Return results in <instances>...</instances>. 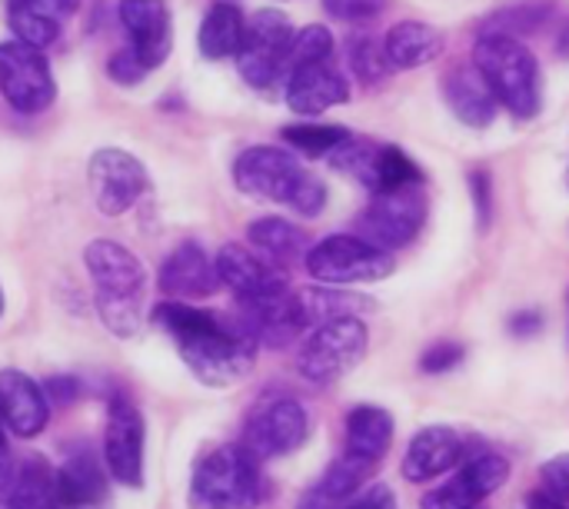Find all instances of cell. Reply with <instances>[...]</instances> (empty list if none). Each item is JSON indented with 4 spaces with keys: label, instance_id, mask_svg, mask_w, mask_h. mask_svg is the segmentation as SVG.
Segmentation results:
<instances>
[{
    "label": "cell",
    "instance_id": "6da1fadb",
    "mask_svg": "<svg viewBox=\"0 0 569 509\" xmlns=\"http://www.w3.org/2000/svg\"><path fill=\"white\" fill-rule=\"evenodd\" d=\"M153 323L177 343L190 373L213 390H227L253 370L260 340L247 317L223 320L197 307L160 303L153 310Z\"/></svg>",
    "mask_w": 569,
    "mask_h": 509
},
{
    "label": "cell",
    "instance_id": "7a4b0ae2",
    "mask_svg": "<svg viewBox=\"0 0 569 509\" xmlns=\"http://www.w3.org/2000/svg\"><path fill=\"white\" fill-rule=\"evenodd\" d=\"M83 267L97 287V313L117 340H130L143 327L147 270L117 240H93L83 250Z\"/></svg>",
    "mask_w": 569,
    "mask_h": 509
},
{
    "label": "cell",
    "instance_id": "3957f363",
    "mask_svg": "<svg viewBox=\"0 0 569 509\" xmlns=\"http://www.w3.org/2000/svg\"><path fill=\"white\" fill-rule=\"evenodd\" d=\"M233 183L253 200L283 203L300 217H317L327 207V187L283 147H247L233 160Z\"/></svg>",
    "mask_w": 569,
    "mask_h": 509
},
{
    "label": "cell",
    "instance_id": "277c9868",
    "mask_svg": "<svg viewBox=\"0 0 569 509\" xmlns=\"http://www.w3.org/2000/svg\"><path fill=\"white\" fill-rule=\"evenodd\" d=\"M473 63L487 77L497 103H503L517 120H533L543 107V77L533 50L503 30H490L473 47Z\"/></svg>",
    "mask_w": 569,
    "mask_h": 509
},
{
    "label": "cell",
    "instance_id": "5b68a950",
    "mask_svg": "<svg viewBox=\"0 0 569 509\" xmlns=\"http://www.w3.org/2000/svg\"><path fill=\"white\" fill-rule=\"evenodd\" d=\"M260 460L243 443L207 453L190 480V509H257L263 503Z\"/></svg>",
    "mask_w": 569,
    "mask_h": 509
},
{
    "label": "cell",
    "instance_id": "8992f818",
    "mask_svg": "<svg viewBox=\"0 0 569 509\" xmlns=\"http://www.w3.org/2000/svg\"><path fill=\"white\" fill-rule=\"evenodd\" d=\"M307 273L317 283L327 287H357V283H377L393 273V253L370 243L360 233H333L320 240L303 257Z\"/></svg>",
    "mask_w": 569,
    "mask_h": 509
},
{
    "label": "cell",
    "instance_id": "52a82bcc",
    "mask_svg": "<svg viewBox=\"0 0 569 509\" xmlns=\"http://www.w3.org/2000/svg\"><path fill=\"white\" fill-rule=\"evenodd\" d=\"M370 333L360 317H340L310 330L300 350V377L313 387H333L367 357Z\"/></svg>",
    "mask_w": 569,
    "mask_h": 509
},
{
    "label": "cell",
    "instance_id": "ba28073f",
    "mask_svg": "<svg viewBox=\"0 0 569 509\" xmlns=\"http://www.w3.org/2000/svg\"><path fill=\"white\" fill-rule=\"evenodd\" d=\"M293 37H297V30L287 20V13H280L273 7L250 13L243 43L237 50L240 77L257 90H270L280 80H287V60H290Z\"/></svg>",
    "mask_w": 569,
    "mask_h": 509
},
{
    "label": "cell",
    "instance_id": "9c48e42d",
    "mask_svg": "<svg viewBox=\"0 0 569 509\" xmlns=\"http://www.w3.org/2000/svg\"><path fill=\"white\" fill-rule=\"evenodd\" d=\"M327 160H330L333 170L360 180L373 193L423 183V170L397 143H373V140H363V137L350 133Z\"/></svg>",
    "mask_w": 569,
    "mask_h": 509
},
{
    "label": "cell",
    "instance_id": "30bf717a",
    "mask_svg": "<svg viewBox=\"0 0 569 509\" xmlns=\"http://www.w3.org/2000/svg\"><path fill=\"white\" fill-rule=\"evenodd\" d=\"M310 437V413L293 397L263 400L243 423V447L257 460H273L300 450Z\"/></svg>",
    "mask_w": 569,
    "mask_h": 509
},
{
    "label": "cell",
    "instance_id": "8fae6325",
    "mask_svg": "<svg viewBox=\"0 0 569 509\" xmlns=\"http://www.w3.org/2000/svg\"><path fill=\"white\" fill-rule=\"evenodd\" d=\"M0 93L17 113H43L57 97V80L43 50L23 40L0 43Z\"/></svg>",
    "mask_w": 569,
    "mask_h": 509
},
{
    "label": "cell",
    "instance_id": "7c38bea8",
    "mask_svg": "<svg viewBox=\"0 0 569 509\" xmlns=\"http://www.w3.org/2000/svg\"><path fill=\"white\" fill-rule=\"evenodd\" d=\"M87 183L93 207L103 217H120L150 190V173L133 153L120 147H100L87 163Z\"/></svg>",
    "mask_w": 569,
    "mask_h": 509
},
{
    "label": "cell",
    "instance_id": "4fadbf2b",
    "mask_svg": "<svg viewBox=\"0 0 569 509\" xmlns=\"http://www.w3.org/2000/svg\"><path fill=\"white\" fill-rule=\"evenodd\" d=\"M423 223H427V197L420 193V183H413V187L373 193V200L360 217V237H367L383 250H400L410 240H417Z\"/></svg>",
    "mask_w": 569,
    "mask_h": 509
},
{
    "label": "cell",
    "instance_id": "5bb4252c",
    "mask_svg": "<svg viewBox=\"0 0 569 509\" xmlns=\"http://www.w3.org/2000/svg\"><path fill=\"white\" fill-rule=\"evenodd\" d=\"M143 440L147 427L140 410L130 400H110L107 430H103V463L107 473L130 490L143 487Z\"/></svg>",
    "mask_w": 569,
    "mask_h": 509
},
{
    "label": "cell",
    "instance_id": "9a60e30c",
    "mask_svg": "<svg viewBox=\"0 0 569 509\" xmlns=\"http://www.w3.org/2000/svg\"><path fill=\"white\" fill-rule=\"evenodd\" d=\"M217 273H220V283L243 303H267L273 297H283L290 287H287V273L260 257V253H250L247 247L240 243H227L220 253H217Z\"/></svg>",
    "mask_w": 569,
    "mask_h": 509
},
{
    "label": "cell",
    "instance_id": "2e32d148",
    "mask_svg": "<svg viewBox=\"0 0 569 509\" xmlns=\"http://www.w3.org/2000/svg\"><path fill=\"white\" fill-rule=\"evenodd\" d=\"M283 83H287V107L297 117H320L330 107H340L350 100V83L333 67V60L293 67Z\"/></svg>",
    "mask_w": 569,
    "mask_h": 509
},
{
    "label": "cell",
    "instance_id": "e0dca14e",
    "mask_svg": "<svg viewBox=\"0 0 569 509\" xmlns=\"http://www.w3.org/2000/svg\"><path fill=\"white\" fill-rule=\"evenodd\" d=\"M117 13L140 60L150 70L160 67L173 47V17L167 0H120Z\"/></svg>",
    "mask_w": 569,
    "mask_h": 509
},
{
    "label": "cell",
    "instance_id": "ac0fdd59",
    "mask_svg": "<svg viewBox=\"0 0 569 509\" xmlns=\"http://www.w3.org/2000/svg\"><path fill=\"white\" fill-rule=\"evenodd\" d=\"M470 453V440L453 427H423L407 453H403V477L410 483H430L440 473L460 467Z\"/></svg>",
    "mask_w": 569,
    "mask_h": 509
},
{
    "label": "cell",
    "instance_id": "d6986e66",
    "mask_svg": "<svg viewBox=\"0 0 569 509\" xmlns=\"http://www.w3.org/2000/svg\"><path fill=\"white\" fill-rule=\"evenodd\" d=\"M160 290L167 297H180V300H203L213 297L220 290V273H217V260H210L203 253L200 243L187 240L180 243L160 267Z\"/></svg>",
    "mask_w": 569,
    "mask_h": 509
},
{
    "label": "cell",
    "instance_id": "ffe728a7",
    "mask_svg": "<svg viewBox=\"0 0 569 509\" xmlns=\"http://www.w3.org/2000/svg\"><path fill=\"white\" fill-rule=\"evenodd\" d=\"M0 417L10 433L37 437L50 420L47 390L20 370H0Z\"/></svg>",
    "mask_w": 569,
    "mask_h": 509
},
{
    "label": "cell",
    "instance_id": "44dd1931",
    "mask_svg": "<svg viewBox=\"0 0 569 509\" xmlns=\"http://www.w3.org/2000/svg\"><path fill=\"white\" fill-rule=\"evenodd\" d=\"M443 97L450 103V110L457 113V120H463L467 127H490L493 113H497V97L487 83V77L480 73L477 63H460L443 77Z\"/></svg>",
    "mask_w": 569,
    "mask_h": 509
},
{
    "label": "cell",
    "instance_id": "7402d4cb",
    "mask_svg": "<svg viewBox=\"0 0 569 509\" xmlns=\"http://www.w3.org/2000/svg\"><path fill=\"white\" fill-rule=\"evenodd\" d=\"M377 467L353 457V453H343L340 460H333L327 467V473L310 487V493L303 497L300 509H343L367 483V477L373 473Z\"/></svg>",
    "mask_w": 569,
    "mask_h": 509
},
{
    "label": "cell",
    "instance_id": "603a6c76",
    "mask_svg": "<svg viewBox=\"0 0 569 509\" xmlns=\"http://www.w3.org/2000/svg\"><path fill=\"white\" fill-rule=\"evenodd\" d=\"M383 50L393 70H417L433 63L443 53V37L423 20H400L387 30Z\"/></svg>",
    "mask_w": 569,
    "mask_h": 509
},
{
    "label": "cell",
    "instance_id": "cb8c5ba5",
    "mask_svg": "<svg viewBox=\"0 0 569 509\" xmlns=\"http://www.w3.org/2000/svg\"><path fill=\"white\" fill-rule=\"evenodd\" d=\"M393 433H397V423H393L390 410H383V407L360 403L347 413V453H353L373 467L390 453Z\"/></svg>",
    "mask_w": 569,
    "mask_h": 509
},
{
    "label": "cell",
    "instance_id": "d4e9b609",
    "mask_svg": "<svg viewBox=\"0 0 569 509\" xmlns=\"http://www.w3.org/2000/svg\"><path fill=\"white\" fill-rule=\"evenodd\" d=\"M297 307H300V317L307 323V330L320 327V323H330V320H340V317H360V313H370L377 310V300L373 297H363V293H350V290H340V287H307L297 293Z\"/></svg>",
    "mask_w": 569,
    "mask_h": 509
},
{
    "label": "cell",
    "instance_id": "484cf974",
    "mask_svg": "<svg viewBox=\"0 0 569 509\" xmlns=\"http://www.w3.org/2000/svg\"><path fill=\"white\" fill-rule=\"evenodd\" d=\"M53 477L60 503H100L107 497V463L90 450L67 457Z\"/></svg>",
    "mask_w": 569,
    "mask_h": 509
},
{
    "label": "cell",
    "instance_id": "4316f807",
    "mask_svg": "<svg viewBox=\"0 0 569 509\" xmlns=\"http://www.w3.org/2000/svg\"><path fill=\"white\" fill-rule=\"evenodd\" d=\"M243 30H247V17L240 13L237 3H213L200 23L197 47L207 60L237 57V50L243 43Z\"/></svg>",
    "mask_w": 569,
    "mask_h": 509
},
{
    "label": "cell",
    "instance_id": "83f0119b",
    "mask_svg": "<svg viewBox=\"0 0 569 509\" xmlns=\"http://www.w3.org/2000/svg\"><path fill=\"white\" fill-rule=\"evenodd\" d=\"M247 240L273 263H293L307 253V233L283 217H263L247 227Z\"/></svg>",
    "mask_w": 569,
    "mask_h": 509
},
{
    "label": "cell",
    "instance_id": "f1b7e54d",
    "mask_svg": "<svg viewBox=\"0 0 569 509\" xmlns=\"http://www.w3.org/2000/svg\"><path fill=\"white\" fill-rule=\"evenodd\" d=\"M3 500H7V509H57L60 497H57L53 470L40 457H30L27 463L17 467L13 487Z\"/></svg>",
    "mask_w": 569,
    "mask_h": 509
},
{
    "label": "cell",
    "instance_id": "f546056e",
    "mask_svg": "<svg viewBox=\"0 0 569 509\" xmlns=\"http://www.w3.org/2000/svg\"><path fill=\"white\" fill-rule=\"evenodd\" d=\"M280 137H283L287 147H293L303 157H330L350 137V130L337 127V123H303L300 120V123L283 127Z\"/></svg>",
    "mask_w": 569,
    "mask_h": 509
},
{
    "label": "cell",
    "instance_id": "4dcf8cb0",
    "mask_svg": "<svg viewBox=\"0 0 569 509\" xmlns=\"http://www.w3.org/2000/svg\"><path fill=\"white\" fill-rule=\"evenodd\" d=\"M347 63L353 70V77L363 83V87H377L387 80V73L393 70L390 60H387V50H383V40L380 37H350L347 43Z\"/></svg>",
    "mask_w": 569,
    "mask_h": 509
},
{
    "label": "cell",
    "instance_id": "1f68e13d",
    "mask_svg": "<svg viewBox=\"0 0 569 509\" xmlns=\"http://www.w3.org/2000/svg\"><path fill=\"white\" fill-rule=\"evenodd\" d=\"M7 23H10V30H13L17 40L30 43V47H37V50H47V47L60 37V20L30 10V7L20 3V0H7Z\"/></svg>",
    "mask_w": 569,
    "mask_h": 509
},
{
    "label": "cell",
    "instance_id": "d6a6232c",
    "mask_svg": "<svg viewBox=\"0 0 569 509\" xmlns=\"http://www.w3.org/2000/svg\"><path fill=\"white\" fill-rule=\"evenodd\" d=\"M460 477L470 483V490L480 500H487L510 480V463L500 453H477L460 463Z\"/></svg>",
    "mask_w": 569,
    "mask_h": 509
},
{
    "label": "cell",
    "instance_id": "836d02e7",
    "mask_svg": "<svg viewBox=\"0 0 569 509\" xmlns=\"http://www.w3.org/2000/svg\"><path fill=\"white\" fill-rule=\"evenodd\" d=\"M317 60H333V33L323 23H310V27L297 30L293 47H290V60H287V73L293 67L317 63Z\"/></svg>",
    "mask_w": 569,
    "mask_h": 509
},
{
    "label": "cell",
    "instance_id": "e575fe53",
    "mask_svg": "<svg viewBox=\"0 0 569 509\" xmlns=\"http://www.w3.org/2000/svg\"><path fill=\"white\" fill-rule=\"evenodd\" d=\"M480 497L470 490V483L457 473L453 480H447L443 487L430 490L423 500H420V509H477Z\"/></svg>",
    "mask_w": 569,
    "mask_h": 509
},
{
    "label": "cell",
    "instance_id": "d590c367",
    "mask_svg": "<svg viewBox=\"0 0 569 509\" xmlns=\"http://www.w3.org/2000/svg\"><path fill=\"white\" fill-rule=\"evenodd\" d=\"M107 73H110V80H113V83H120V87H133V83H140V80L150 73V67L140 60V53H137L133 47H123V50H117V53L107 60Z\"/></svg>",
    "mask_w": 569,
    "mask_h": 509
},
{
    "label": "cell",
    "instance_id": "8d00e7d4",
    "mask_svg": "<svg viewBox=\"0 0 569 509\" xmlns=\"http://www.w3.org/2000/svg\"><path fill=\"white\" fill-rule=\"evenodd\" d=\"M540 490L557 503L569 507V453H560L540 467Z\"/></svg>",
    "mask_w": 569,
    "mask_h": 509
},
{
    "label": "cell",
    "instance_id": "74e56055",
    "mask_svg": "<svg viewBox=\"0 0 569 509\" xmlns=\"http://www.w3.org/2000/svg\"><path fill=\"white\" fill-rule=\"evenodd\" d=\"M383 7H387V0H323V10L337 20H347V23L373 20L383 13Z\"/></svg>",
    "mask_w": 569,
    "mask_h": 509
},
{
    "label": "cell",
    "instance_id": "f35d334b",
    "mask_svg": "<svg viewBox=\"0 0 569 509\" xmlns=\"http://www.w3.org/2000/svg\"><path fill=\"white\" fill-rule=\"evenodd\" d=\"M463 347L460 343H453V340H440L437 347H430L427 353H423V360H420V367H423V373H447V370H453L460 360H463Z\"/></svg>",
    "mask_w": 569,
    "mask_h": 509
},
{
    "label": "cell",
    "instance_id": "ab89813d",
    "mask_svg": "<svg viewBox=\"0 0 569 509\" xmlns=\"http://www.w3.org/2000/svg\"><path fill=\"white\" fill-rule=\"evenodd\" d=\"M343 509H397V497H393L390 487H380V483H377V487L360 490Z\"/></svg>",
    "mask_w": 569,
    "mask_h": 509
},
{
    "label": "cell",
    "instance_id": "60d3db41",
    "mask_svg": "<svg viewBox=\"0 0 569 509\" xmlns=\"http://www.w3.org/2000/svg\"><path fill=\"white\" fill-rule=\"evenodd\" d=\"M470 187H473V197H477V220H480V227H487L490 223V177L483 173V170H477L473 177H470Z\"/></svg>",
    "mask_w": 569,
    "mask_h": 509
},
{
    "label": "cell",
    "instance_id": "b9f144b4",
    "mask_svg": "<svg viewBox=\"0 0 569 509\" xmlns=\"http://www.w3.org/2000/svg\"><path fill=\"white\" fill-rule=\"evenodd\" d=\"M20 3H27L30 10H37V13H43V17H53V20H67L73 10H77V3L80 0H20Z\"/></svg>",
    "mask_w": 569,
    "mask_h": 509
},
{
    "label": "cell",
    "instance_id": "7bdbcfd3",
    "mask_svg": "<svg viewBox=\"0 0 569 509\" xmlns=\"http://www.w3.org/2000/svg\"><path fill=\"white\" fill-rule=\"evenodd\" d=\"M540 327H543V313L540 310H520L517 317H510V330H513V337H533V333H540Z\"/></svg>",
    "mask_w": 569,
    "mask_h": 509
},
{
    "label": "cell",
    "instance_id": "ee69618b",
    "mask_svg": "<svg viewBox=\"0 0 569 509\" xmlns=\"http://www.w3.org/2000/svg\"><path fill=\"white\" fill-rule=\"evenodd\" d=\"M13 477H17V460H13V457H10V450L0 443V497H7V493H10Z\"/></svg>",
    "mask_w": 569,
    "mask_h": 509
},
{
    "label": "cell",
    "instance_id": "f6af8a7d",
    "mask_svg": "<svg viewBox=\"0 0 569 509\" xmlns=\"http://www.w3.org/2000/svg\"><path fill=\"white\" fill-rule=\"evenodd\" d=\"M77 393H80L77 390V380H67V377H57V380L47 383V397H57L60 403H70Z\"/></svg>",
    "mask_w": 569,
    "mask_h": 509
},
{
    "label": "cell",
    "instance_id": "bcb514c9",
    "mask_svg": "<svg viewBox=\"0 0 569 509\" xmlns=\"http://www.w3.org/2000/svg\"><path fill=\"white\" fill-rule=\"evenodd\" d=\"M557 53L569 60V20L563 23V30H560V37H557Z\"/></svg>",
    "mask_w": 569,
    "mask_h": 509
},
{
    "label": "cell",
    "instance_id": "7dc6e473",
    "mask_svg": "<svg viewBox=\"0 0 569 509\" xmlns=\"http://www.w3.org/2000/svg\"><path fill=\"white\" fill-rule=\"evenodd\" d=\"M63 509H97V503H67Z\"/></svg>",
    "mask_w": 569,
    "mask_h": 509
},
{
    "label": "cell",
    "instance_id": "c3c4849f",
    "mask_svg": "<svg viewBox=\"0 0 569 509\" xmlns=\"http://www.w3.org/2000/svg\"><path fill=\"white\" fill-rule=\"evenodd\" d=\"M0 317H3V290H0Z\"/></svg>",
    "mask_w": 569,
    "mask_h": 509
},
{
    "label": "cell",
    "instance_id": "681fc988",
    "mask_svg": "<svg viewBox=\"0 0 569 509\" xmlns=\"http://www.w3.org/2000/svg\"><path fill=\"white\" fill-rule=\"evenodd\" d=\"M0 443H3V417H0Z\"/></svg>",
    "mask_w": 569,
    "mask_h": 509
},
{
    "label": "cell",
    "instance_id": "f907efd6",
    "mask_svg": "<svg viewBox=\"0 0 569 509\" xmlns=\"http://www.w3.org/2000/svg\"><path fill=\"white\" fill-rule=\"evenodd\" d=\"M0 509H7V500H3V497H0Z\"/></svg>",
    "mask_w": 569,
    "mask_h": 509
},
{
    "label": "cell",
    "instance_id": "816d5d0a",
    "mask_svg": "<svg viewBox=\"0 0 569 509\" xmlns=\"http://www.w3.org/2000/svg\"><path fill=\"white\" fill-rule=\"evenodd\" d=\"M567 183H569V173H567Z\"/></svg>",
    "mask_w": 569,
    "mask_h": 509
},
{
    "label": "cell",
    "instance_id": "f5cc1de1",
    "mask_svg": "<svg viewBox=\"0 0 569 509\" xmlns=\"http://www.w3.org/2000/svg\"><path fill=\"white\" fill-rule=\"evenodd\" d=\"M567 300H569V297H567Z\"/></svg>",
    "mask_w": 569,
    "mask_h": 509
}]
</instances>
